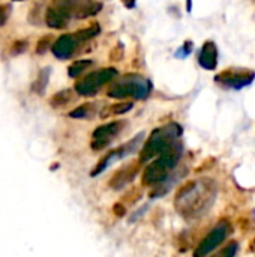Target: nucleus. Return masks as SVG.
<instances>
[{
  "label": "nucleus",
  "instance_id": "25",
  "mask_svg": "<svg viewBox=\"0 0 255 257\" xmlns=\"http://www.w3.org/2000/svg\"><path fill=\"white\" fill-rule=\"evenodd\" d=\"M188 11H191V0H188Z\"/></svg>",
  "mask_w": 255,
  "mask_h": 257
},
{
  "label": "nucleus",
  "instance_id": "4",
  "mask_svg": "<svg viewBox=\"0 0 255 257\" xmlns=\"http://www.w3.org/2000/svg\"><path fill=\"white\" fill-rule=\"evenodd\" d=\"M182 134H183L182 126L174 122L153 130L140 151V163L143 164V163L152 161L155 157L162 154L165 149H168L170 146L177 143L179 139L182 137Z\"/></svg>",
  "mask_w": 255,
  "mask_h": 257
},
{
  "label": "nucleus",
  "instance_id": "10",
  "mask_svg": "<svg viewBox=\"0 0 255 257\" xmlns=\"http://www.w3.org/2000/svg\"><path fill=\"white\" fill-rule=\"evenodd\" d=\"M143 137H144V134H138L135 139L129 140V142L125 143L123 146H120V148L111 151L110 154H107V155L99 161V164L92 170V176L101 175V173H102L105 169H108L113 163H116V161H119V160H123V158H126L128 155L134 154V152L138 149L140 143L143 142Z\"/></svg>",
  "mask_w": 255,
  "mask_h": 257
},
{
  "label": "nucleus",
  "instance_id": "11",
  "mask_svg": "<svg viewBox=\"0 0 255 257\" xmlns=\"http://www.w3.org/2000/svg\"><path fill=\"white\" fill-rule=\"evenodd\" d=\"M123 126H125V122H120V120L110 122V123H105L102 126H98L92 134V143H90L92 149L93 151H102L107 146H110L117 139V136L120 134Z\"/></svg>",
  "mask_w": 255,
  "mask_h": 257
},
{
  "label": "nucleus",
  "instance_id": "7",
  "mask_svg": "<svg viewBox=\"0 0 255 257\" xmlns=\"http://www.w3.org/2000/svg\"><path fill=\"white\" fill-rule=\"evenodd\" d=\"M117 75L119 72L116 68H102V69L93 71L75 83V92L81 96H93L95 93L101 90L102 86L108 84L110 81H114Z\"/></svg>",
  "mask_w": 255,
  "mask_h": 257
},
{
  "label": "nucleus",
  "instance_id": "1",
  "mask_svg": "<svg viewBox=\"0 0 255 257\" xmlns=\"http://www.w3.org/2000/svg\"><path fill=\"white\" fill-rule=\"evenodd\" d=\"M216 199V184L201 178L185 184L176 194L174 206L186 220H195L206 214Z\"/></svg>",
  "mask_w": 255,
  "mask_h": 257
},
{
  "label": "nucleus",
  "instance_id": "15",
  "mask_svg": "<svg viewBox=\"0 0 255 257\" xmlns=\"http://www.w3.org/2000/svg\"><path fill=\"white\" fill-rule=\"evenodd\" d=\"M74 92L72 89H65V90H60L57 92L56 95L51 96L50 99V105L54 107V108H60V107H65L66 104H69L71 101H74Z\"/></svg>",
  "mask_w": 255,
  "mask_h": 257
},
{
  "label": "nucleus",
  "instance_id": "3",
  "mask_svg": "<svg viewBox=\"0 0 255 257\" xmlns=\"http://www.w3.org/2000/svg\"><path fill=\"white\" fill-rule=\"evenodd\" d=\"M182 154H183V146L180 142H177L168 149H165L162 154L155 157L153 161L147 164L143 173V184L150 188H156V187L159 188L161 185H164L176 170L182 158Z\"/></svg>",
  "mask_w": 255,
  "mask_h": 257
},
{
  "label": "nucleus",
  "instance_id": "8",
  "mask_svg": "<svg viewBox=\"0 0 255 257\" xmlns=\"http://www.w3.org/2000/svg\"><path fill=\"white\" fill-rule=\"evenodd\" d=\"M255 80V72L246 68H228L221 71L216 77L215 81L221 87L225 89H234L240 90L246 86H249Z\"/></svg>",
  "mask_w": 255,
  "mask_h": 257
},
{
  "label": "nucleus",
  "instance_id": "12",
  "mask_svg": "<svg viewBox=\"0 0 255 257\" xmlns=\"http://www.w3.org/2000/svg\"><path fill=\"white\" fill-rule=\"evenodd\" d=\"M198 63L204 69H215L218 65V47L213 41H206L201 47V51L198 54Z\"/></svg>",
  "mask_w": 255,
  "mask_h": 257
},
{
  "label": "nucleus",
  "instance_id": "18",
  "mask_svg": "<svg viewBox=\"0 0 255 257\" xmlns=\"http://www.w3.org/2000/svg\"><path fill=\"white\" fill-rule=\"evenodd\" d=\"M48 75H50V69L48 68L42 69L39 72V75H38V80L32 84V90L36 92V93H39V95L44 93L45 86H47V81H48Z\"/></svg>",
  "mask_w": 255,
  "mask_h": 257
},
{
  "label": "nucleus",
  "instance_id": "13",
  "mask_svg": "<svg viewBox=\"0 0 255 257\" xmlns=\"http://www.w3.org/2000/svg\"><path fill=\"white\" fill-rule=\"evenodd\" d=\"M138 164H141V163H138ZM138 164H128V166H125L123 169H120L113 178H111V181L108 182V185L111 187V188H114V190H122L123 187H126L134 178H135V175H137V172H138Z\"/></svg>",
  "mask_w": 255,
  "mask_h": 257
},
{
  "label": "nucleus",
  "instance_id": "22",
  "mask_svg": "<svg viewBox=\"0 0 255 257\" xmlns=\"http://www.w3.org/2000/svg\"><path fill=\"white\" fill-rule=\"evenodd\" d=\"M26 48H27V42L26 41H17L14 44V47L11 48V53L12 54H21Z\"/></svg>",
  "mask_w": 255,
  "mask_h": 257
},
{
  "label": "nucleus",
  "instance_id": "20",
  "mask_svg": "<svg viewBox=\"0 0 255 257\" xmlns=\"http://www.w3.org/2000/svg\"><path fill=\"white\" fill-rule=\"evenodd\" d=\"M9 15H11V5L8 3L0 5V27L6 24V21L9 20Z\"/></svg>",
  "mask_w": 255,
  "mask_h": 257
},
{
  "label": "nucleus",
  "instance_id": "5",
  "mask_svg": "<svg viewBox=\"0 0 255 257\" xmlns=\"http://www.w3.org/2000/svg\"><path fill=\"white\" fill-rule=\"evenodd\" d=\"M152 92V83L138 74H126L120 78H114L107 95L114 99H144Z\"/></svg>",
  "mask_w": 255,
  "mask_h": 257
},
{
  "label": "nucleus",
  "instance_id": "6",
  "mask_svg": "<svg viewBox=\"0 0 255 257\" xmlns=\"http://www.w3.org/2000/svg\"><path fill=\"white\" fill-rule=\"evenodd\" d=\"M99 24H93L87 29L78 30L75 33H65L60 38H57V41L53 45V54L57 59H69L74 54H77L78 48L86 44L87 41L93 39L98 33H99Z\"/></svg>",
  "mask_w": 255,
  "mask_h": 257
},
{
  "label": "nucleus",
  "instance_id": "14",
  "mask_svg": "<svg viewBox=\"0 0 255 257\" xmlns=\"http://www.w3.org/2000/svg\"><path fill=\"white\" fill-rule=\"evenodd\" d=\"M134 107L132 102H126V101H119V102H114L108 107H105L102 111H101V117L102 119H107L110 116H116V114H123L126 111H129L131 108Z\"/></svg>",
  "mask_w": 255,
  "mask_h": 257
},
{
  "label": "nucleus",
  "instance_id": "19",
  "mask_svg": "<svg viewBox=\"0 0 255 257\" xmlns=\"http://www.w3.org/2000/svg\"><path fill=\"white\" fill-rule=\"evenodd\" d=\"M51 41H53V36H51V35H47V36L41 38V39L38 41V45H36V53H38V54H44V53L48 50Z\"/></svg>",
  "mask_w": 255,
  "mask_h": 257
},
{
  "label": "nucleus",
  "instance_id": "26",
  "mask_svg": "<svg viewBox=\"0 0 255 257\" xmlns=\"http://www.w3.org/2000/svg\"><path fill=\"white\" fill-rule=\"evenodd\" d=\"M17 2H18V0H17Z\"/></svg>",
  "mask_w": 255,
  "mask_h": 257
},
{
  "label": "nucleus",
  "instance_id": "24",
  "mask_svg": "<svg viewBox=\"0 0 255 257\" xmlns=\"http://www.w3.org/2000/svg\"><path fill=\"white\" fill-rule=\"evenodd\" d=\"M122 2H123V5L126 8H134L135 6V0H122Z\"/></svg>",
  "mask_w": 255,
  "mask_h": 257
},
{
  "label": "nucleus",
  "instance_id": "16",
  "mask_svg": "<svg viewBox=\"0 0 255 257\" xmlns=\"http://www.w3.org/2000/svg\"><path fill=\"white\" fill-rule=\"evenodd\" d=\"M95 113H96L95 104L86 102V104L77 107L75 110H72V111L69 113V116H71V117H75V119H90Z\"/></svg>",
  "mask_w": 255,
  "mask_h": 257
},
{
  "label": "nucleus",
  "instance_id": "2",
  "mask_svg": "<svg viewBox=\"0 0 255 257\" xmlns=\"http://www.w3.org/2000/svg\"><path fill=\"white\" fill-rule=\"evenodd\" d=\"M101 3L95 0H53L45 14V23L53 29H63L72 17L86 18L99 12Z\"/></svg>",
  "mask_w": 255,
  "mask_h": 257
},
{
  "label": "nucleus",
  "instance_id": "17",
  "mask_svg": "<svg viewBox=\"0 0 255 257\" xmlns=\"http://www.w3.org/2000/svg\"><path fill=\"white\" fill-rule=\"evenodd\" d=\"M92 65V60H78L75 63H72L68 69V74L69 77L72 78H77V77H81V74Z\"/></svg>",
  "mask_w": 255,
  "mask_h": 257
},
{
  "label": "nucleus",
  "instance_id": "23",
  "mask_svg": "<svg viewBox=\"0 0 255 257\" xmlns=\"http://www.w3.org/2000/svg\"><path fill=\"white\" fill-rule=\"evenodd\" d=\"M237 253V244L236 242H231L230 244V247H227V248H224L222 251H219V254L221 256H234Z\"/></svg>",
  "mask_w": 255,
  "mask_h": 257
},
{
  "label": "nucleus",
  "instance_id": "21",
  "mask_svg": "<svg viewBox=\"0 0 255 257\" xmlns=\"http://www.w3.org/2000/svg\"><path fill=\"white\" fill-rule=\"evenodd\" d=\"M192 51V42L191 41H186L185 44H183V47L177 51V57H186V56H189V53Z\"/></svg>",
  "mask_w": 255,
  "mask_h": 257
},
{
  "label": "nucleus",
  "instance_id": "9",
  "mask_svg": "<svg viewBox=\"0 0 255 257\" xmlns=\"http://www.w3.org/2000/svg\"><path fill=\"white\" fill-rule=\"evenodd\" d=\"M231 224L227 221V220H222L219 221L210 232L209 235L200 242L198 248L194 251V256L195 257H201V256H207L210 253H213L227 238L228 235L231 233Z\"/></svg>",
  "mask_w": 255,
  "mask_h": 257
}]
</instances>
